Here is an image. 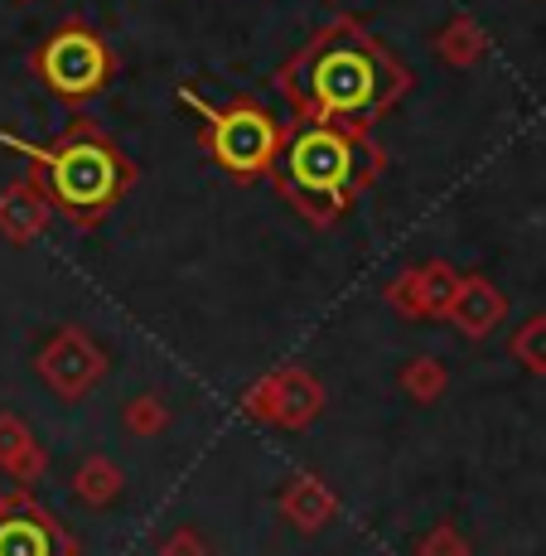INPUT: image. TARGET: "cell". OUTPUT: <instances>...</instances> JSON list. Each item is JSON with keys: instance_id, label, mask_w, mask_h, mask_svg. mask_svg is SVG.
Returning a JSON list of instances; mask_svg holds the SVG:
<instances>
[{"instance_id": "1", "label": "cell", "mask_w": 546, "mask_h": 556, "mask_svg": "<svg viewBox=\"0 0 546 556\" xmlns=\"http://www.w3.org/2000/svg\"><path fill=\"white\" fill-rule=\"evenodd\" d=\"M406 83L411 78H406L402 63L372 45L353 20L329 25L276 73V88L291 102L295 122L305 126L372 122L402 98Z\"/></svg>"}, {"instance_id": "2", "label": "cell", "mask_w": 546, "mask_h": 556, "mask_svg": "<svg viewBox=\"0 0 546 556\" xmlns=\"http://www.w3.org/2000/svg\"><path fill=\"white\" fill-rule=\"evenodd\" d=\"M0 141L35 160L39 189H45L53 208L68 213L78 228L102 223L136 179L131 160L116 151L102 136V126H92V122H73L59 146H29V141H15V136H0Z\"/></svg>"}, {"instance_id": "3", "label": "cell", "mask_w": 546, "mask_h": 556, "mask_svg": "<svg viewBox=\"0 0 546 556\" xmlns=\"http://www.w3.org/2000/svg\"><path fill=\"white\" fill-rule=\"evenodd\" d=\"M382 169V155L363 146L358 136L339 131V126H300L285 141L281 160V194L295 203L300 218L315 228H329L339 213L353 203L358 189Z\"/></svg>"}, {"instance_id": "4", "label": "cell", "mask_w": 546, "mask_h": 556, "mask_svg": "<svg viewBox=\"0 0 546 556\" xmlns=\"http://www.w3.org/2000/svg\"><path fill=\"white\" fill-rule=\"evenodd\" d=\"M179 102L203 116V151L232 179H262L285 160V126L262 102L238 98L228 106H213L194 88H179Z\"/></svg>"}, {"instance_id": "5", "label": "cell", "mask_w": 546, "mask_h": 556, "mask_svg": "<svg viewBox=\"0 0 546 556\" xmlns=\"http://www.w3.org/2000/svg\"><path fill=\"white\" fill-rule=\"evenodd\" d=\"M35 73L45 78V88L63 102H88L112 83V53H106L102 35H92L88 25H63L59 35H49V45L35 53Z\"/></svg>"}, {"instance_id": "6", "label": "cell", "mask_w": 546, "mask_h": 556, "mask_svg": "<svg viewBox=\"0 0 546 556\" xmlns=\"http://www.w3.org/2000/svg\"><path fill=\"white\" fill-rule=\"evenodd\" d=\"M242 412H247L252 421H262V426L305 431V426L325 412V382H319L315 372L285 363V368L266 372V378H256L252 388L242 392Z\"/></svg>"}, {"instance_id": "7", "label": "cell", "mask_w": 546, "mask_h": 556, "mask_svg": "<svg viewBox=\"0 0 546 556\" xmlns=\"http://www.w3.org/2000/svg\"><path fill=\"white\" fill-rule=\"evenodd\" d=\"M39 372H45V382L59 392L63 402H78V397H88V392L102 382L106 354L92 344L88 329L63 325L59 334L49 339L45 354H39Z\"/></svg>"}, {"instance_id": "8", "label": "cell", "mask_w": 546, "mask_h": 556, "mask_svg": "<svg viewBox=\"0 0 546 556\" xmlns=\"http://www.w3.org/2000/svg\"><path fill=\"white\" fill-rule=\"evenodd\" d=\"M455 291H459V271L449 262H426V266H406L397 281L382 291L397 315L406 319H445L449 305H455Z\"/></svg>"}, {"instance_id": "9", "label": "cell", "mask_w": 546, "mask_h": 556, "mask_svg": "<svg viewBox=\"0 0 546 556\" xmlns=\"http://www.w3.org/2000/svg\"><path fill=\"white\" fill-rule=\"evenodd\" d=\"M449 325L459 329L465 339H488L494 329L508 319V295L488 281L484 271H469L459 276V291H455V305H449Z\"/></svg>"}, {"instance_id": "10", "label": "cell", "mask_w": 546, "mask_h": 556, "mask_svg": "<svg viewBox=\"0 0 546 556\" xmlns=\"http://www.w3.org/2000/svg\"><path fill=\"white\" fill-rule=\"evenodd\" d=\"M334 508L339 504H334V494H329V484L315 479V475H295L281 494V513L295 522L300 532H319L329 518H334Z\"/></svg>"}, {"instance_id": "11", "label": "cell", "mask_w": 546, "mask_h": 556, "mask_svg": "<svg viewBox=\"0 0 546 556\" xmlns=\"http://www.w3.org/2000/svg\"><path fill=\"white\" fill-rule=\"evenodd\" d=\"M53 522L39 508H20L0 518V556H53Z\"/></svg>"}, {"instance_id": "12", "label": "cell", "mask_w": 546, "mask_h": 556, "mask_svg": "<svg viewBox=\"0 0 546 556\" xmlns=\"http://www.w3.org/2000/svg\"><path fill=\"white\" fill-rule=\"evenodd\" d=\"M45 223H49V194H45V189L15 185L5 199H0V228H5L15 242L45 232Z\"/></svg>"}, {"instance_id": "13", "label": "cell", "mask_w": 546, "mask_h": 556, "mask_svg": "<svg viewBox=\"0 0 546 556\" xmlns=\"http://www.w3.org/2000/svg\"><path fill=\"white\" fill-rule=\"evenodd\" d=\"M435 53H441L449 68H474V63L488 53L484 25H479L474 15H455L441 35H435Z\"/></svg>"}, {"instance_id": "14", "label": "cell", "mask_w": 546, "mask_h": 556, "mask_svg": "<svg viewBox=\"0 0 546 556\" xmlns=\"http://www.w3.org/2000/svg\"><path fill=\"white\" fill-rule=\"evenodd\" d=\"M73 489H78L88 504H112L116 494H122V465L116 459H106V455H88L78 465V479H73Z\"/></svg>"}, {"instance_id": "15", "label": "cell", "mask_w": 546, "mask_h": 556, "mask_svg": "<svg viewBox=\"0 0 546 556\" xmlns=\"http://www.w3.org/2000/svg\"><path fill=\"white\" fill-rule=\"evenodd\" d=\"M0 459L20 469V479H35L45 469V451L35 445V435L15 421V416H0Z\"/></svg>"}, {"instance_id": "16", "label": "cell", "mask_w": 546, "mask_h": 556, "mask_svg": "<svg viewBox=\"0 0 546 556\" xmlns=\"http://www.w3.org/2000/svg\"><path fill=\"white\" fill-rule=\"evenodd\" d=\"M445 388H449V372H445V363L441 358H431V354H421V358H411L402 368V392L411 402H441L445 397Z\"/></svg>"}, {"instance_id": "17", "label": "cell", "mask_w": 546, "mask_h": 556, "mask_svg": "<svg viewBox=\"0 0 546 556\" xmlns=\"http://www.w3.org/2000/svg\"><path fill=\"white\" fill-rule=\"evenodd\" d=\"M508 354L518 358L522 372H532V378H546V315H532L518 325V334H512Z\"/></svg>"}, {"instance_id": "18", "label": "cell", "mask_w": 546, "mask_h": 556, "mask_svg": "<svg viewBox=\"0 0 546 556\" xmlns=\"http://www.w3.org/2000/svg\"><path fill=\"white\" fill-rule=\"evenodd\" d=\"M122 421H126V431H131V435H160L169 426V406H165L160 392H141V397L126 402Z\"/></svg>"}, {"instance_id": "19", "label": "cell", "mask_w": 546, "mask_h": 556, "mask_svg": "<svg viewBox=\"0 0 546 556\" xmlns=\"http://www.w3.org/2000/svg\"><path fill=\"white\" fill-rule=\"evenodd\" d=\"M421 556H469V547L455 538V528H435L431 538L421 542Z\"/></svg>"}, {"instance_id": "20", "label": "cell", "mask_w": 546, "mask_h": 556, "mask_svg": "<svg viewBox=\"0 0 546 556\" xmlns=\"http://www.w3.org/2000/svg\"><path fill=\"white\" fill-rule=\"evenodd\" d=\"M165 556H199V538L194 532H175V538L165 542Z\"/></svg>"}]
</instances>
